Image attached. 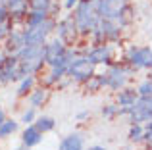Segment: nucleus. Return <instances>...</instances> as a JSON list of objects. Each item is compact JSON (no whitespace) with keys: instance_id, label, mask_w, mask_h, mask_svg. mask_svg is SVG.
<instances>
[{"instance_id":"obj_13","label":"nucleus","mask_w":152,"mask_h":150,"mask_svg":"<svg viewBox=\"0 0 152 150\" xmlns=\"http://www.w3.org/2000/svg\"><path fill=\"white\" fill-rule=\"evenodd\" d=\"M42 141V133L39 131L35 125H27L25 131H23V144L25 146H35V144H39Z\"/></svg>"},{"instance_id":"obj_32","label":"nucleus","mask_w":152,"mask_h":150,"mask_svg":"<svg viewBox=\"0 0 152 150\" xmlns=\"http://www.w3.org/2000/svg\"><path fill=\"white\" fill-rule=\"evenodd\" d=\"M89 150H106V148H104V146H91Z\"/></svg>"},{"instance_id":"obj_33","label":"nucleus","mask_w":152,"mask_h":150,"mask_svg":"<svg viewBox=\"0 0 152 150\" xmlns=\"http://www.w3.org/2000/svg\"><path fill=\"white\" fill-rule=\"evenodd\" d=\"M18 150H29V146H25V144H23V146H19Z\"/></svg>"},{"instance_id":"obj_5","label":"nucleus","mask_w":152,"mask_h":150,"mask_svg":"<svg viewBox=\"0 0 152 150\" xmlns=\"http://www.w3.org/2000/svg\"><path fill=\"white\" fill-rule=\"evenodd\" d=\"M19 79V58L15 54L0 60V81L2 83H10Z\"/></svg>"},{"instance_id":"obj_7","label":"nucleus","mask_w":152,"mask_h":150,"mask_svg":"<svg viewBox=\"0 0 152 150\" xmlns=\"http://www.w3.org/2000/svg\"><path fill=\"white\" fill-rule=\"evenodd\" d=\"M127 60H129L131 68L133 69H141V68H148L152 62V50L150 48H129L127 54Z\"/></svg>"},{"instance_id":"obj_15","label":"nucleus","mask_w":152,"mask_h":150,"mask_svg":"<svg viewBox=\"0 0 152 150\" xmlns=\"http://www.w3.org/2000/svg\"><path fill=\"white\" fill-rule=\"evenodd\" d=\"M45 19H48V10H31L29 15H27V27L39 25V23H42Z\"/></svg>"},{"instance_id":"obj_30","label":"nucleus","mask_w":152,"mask_h":150,"mask_svg":"<svg viewBox=\"0 0 152 150\" xmlns=\"http://www.w3.org/2000/svg\"><path fill=\"white\" fill-rule=\"evenodd\" d=\"M4 121H6V117H4V112H2V110H0V125H2Z\"/></svg>"},{"instance_id":"obj_31","label":"nucleus","mask_w":152,"mask_h":150,"mask_svg":"<svg viewBox=\"0 0 152 150\" xmlns=\"http://www.w3.org/2000/svg\"><path fill=\"white\" fill-rule=\"evenodd\" d=\"M77 117H79V119H83V117H87V112H81V114H77Z\"/></svg>"},{"instance_id":"obj_18","label":"nucleus","mask_w":152,"mask_h":150,"mask_svg":"<svg viewBox=\"0 0 152 150\" xmlns=\"http://www.w3.org/2000/svg\"><path fill=\"white\" fill-rule=\"evenodd\" d=\"M45 98H46V89H45V87H41V89L33 90V94H31V106H33V108H37V106H42Z\"/></svg>"},{"instance_id":"obj_35","label":"nucleus","mask_w":152,"mask_h":150,"mask_svg":"<svg viewBox=\"0 0 152 150\" xmlns=\"http://www.w3.org/2000/svg\"><path fill=\"white\" fill-rule=\"evenodd\" d=\"M148 79H152V71H150V77H148Z\"/></svg>"},{"instance_id":"obj_8","label":"nucleus","mask_w":152,"mask_h":150,"mask_svg":"<svg viewBox=\"0 0 152 150\" xmlns=\"http://www.w3.org/2000/svg\"><path fill=\"white\" fill-rule=\"evenodd\" d=\"M127 73L129 71H127L125 68H121V66H112V68L104 73L106 75V85L114 90H121L127 83Z\"/></svg>"},{"instance_id":"obj_1","label":"nucleus","mask_w":152,"mask_h":150,"mask_svg":"<svg viewBox=\"0 0 152 150\" xmlns=\"http://www.w3.org/2000/svg\"><path fill=\"white\" fill-rule=\"evenodd\" d=\"M73 17H75V23H77L81 33H94L98 23H100L98 0H79Z\"/></svg>"},{"instance_id":"obj_14","label":"nucleus","mask_w":152,"mask_h":150,"mask_svg":"<svg viewBox=\"0 0 152 150\" xmlns=\"http://www.w3.org/2000/svg\"><path fill=\"white\" fill-rule=\"evenodd\" d=\"M58 150H83V137L79 133H71L60 143Z\"/></svg>"},{"instance_id":"obj_4","label":"nucleus","mask_w":152,"mask_h":150,"mask_svg":"<svg viewBox=\"0 0 152 150\" xmlns=\"http://www.w3.org/2000/svg\"><path fill=\"white\" fill-rule=\"evenodd\" d=\"M67 75L79 83H85L94 75V66L87 58H75L67 68Z\"/></svg>"},{"instance_id":"obj_29","label":"nucleus","mask_w":152,"mask_h":150,"mask_svg":"<svg viewBox=\"0 0 152 150\" xmlns=\"http://www.w3.org/2000/svg\"><path fill=\"white\" fill-rule=\"evenodd\" d=\"M145 131H148V133L152 131V119H150V121H146V127H145Z\"/></svg>"},{"instance_id":"obj_19","label":"nucleus","mask_w":152,"mask_h":150,"mask_svg":"<svg viewBox=\"0 0 152 150\" xmlns=\"http://www.w3.org/2000/svg\"><path fill=\"white\" fill-rule=\"evenodd\" d=\"M15 129H18V121H14V119H6L2 125H0V139H4V137L12 135Z\"/></svg>"},{"instance_id":"obj_22","label":"nucleus","mask_w":152,"mask_h":150,"mask_svg":"<svg viewBox=\"0 0 152 150\" xmlns=\"http://www.w3.org/2000/svg\"><path fill=\"white\" fill-rule=\"evenodd\" d=\"M142 137H145V129H142V125L133 123V127H131V131H129V139L131 141H141Z\"/></svg>"},{"instance_id":"obj_34","label":"nucleus","mask_w":152,"mask_h":150,"mask_svg":"<svg viewBox=\"0 0 152 150\" xmlns=\"http://www.w3.org/2000/svg\"><path fill=\"white\" fill-rule=\"evenodd\" d=\"M148 69H150V71H152V62H150V66H148Z\"/></svg>"},{"instance_id":"obj_9","label":"nucleus","mask_w":152,"mask_h":150,"mask_svg":"<svg viewBox=\"0 0 152 150\" xmlns=\"http://www.w3.org/2000/svg\"><path fill=\"white\" fill-rule=\"evenodd\" d=\"M118 100H119V114H125L127 110L131 108V106H135L137 104V100H139V92L135 89H121L119 90V96H118Z\"/></svg>"},{"instance_id":"obj_2","label":"nucleus","mask_w":152,"mask_h":150,"mask_svg":"<svg viewBox=\"0 0 152 150\" xmlns=\"http://www.w3.org/2000/svg\"><path fill=\"white\" fill-rule=\"evenodd\" d=\"M127 12H129L127 0H98L100 19H110V21H118L119 25H123V23H127Z\"/></svg>"},{"instance_id":"obj_17","label":"nucleus","mask_w":152,"mask_h":150,"mask_svg":"<svg viewBox=\"0 0 152 150\" xmlns=\"http://www.w3.org/2000/svg\"><path fill=\"white\" fill-rule=\"evenodd\" d=\"M35 127H37L41 133L52 131V129H54V119H52V117H48V116H41L37 121H35Z\"/></svg>"},{"instance_id":"obj_12","label":"nucleus","mask_w":152,"mask_h":150,"mask_svg":"<svg viewBox=\"0 0 152 150\" xmlns=\"http://www.w3.org/2000/svg\"><path fill=\"white\" fill-rule=\"evenodd\" d=\"M25 46V37H23V33H18V31H12L10 37H8V42H6V48L8 52L12 54H18L19 50Z\"/></svg>"},{"instance_id":"obj_23","label":"nucleus","mask_w":152,"mask_h":150,"mask_svg":"<svg viewBox=\"0 0 152 150\" xmlns=\"http://www.w3.org/2000/svg\"><path fill=\"white\" fill-rule=\"evenodd\" d=\"M50 2L52 0H29V8L31 10H50Z\"/></svg>"},{"instance_id":"obj_27","label":"nucleus","mask_w":152,"mask_h":150,"mask_svg":"<svg viewBox=\"0 0 152 150\" xmlns=\"http://www.w3.org/2000/svg\"><path fill=\"white\" fill-rule=\"evenodd\" d=\"M142 139L146 141V144H148L150 150H152V131H150V133H148V131H145V137H142Z\"/></svg>"},{"instance_id":"obj_11","label":"nucleus","mask_w":152,"mask_h":150,"mask_svg":"<svg viewBox=\"0 0 152 150\" xmlns=\"http://www.w3.org/2000/svg\"><path fill=\"white\" fill-rule=\"evenodd\" d=\"M66 52H67V48H66V44H64L60 39L48 42V44H46V64H52L56 58H60L62 54H66Z\"/></svg>"},{"instance_id":"obj_3","label":"nucleus","mask_w":152,"mask_h":150,"mask_svg":"<svg viewBox=\"0 0 152 150\" xmlns=\"http://www.w3.org/2000/svg\"><path fill=\"white\" fill-rule=\"evenodd\" d=\"M52 27H54V21H52L50 17L45 19L42 23H39V25L27 27V29L23 31V37H25V46L45 44V39H46V35L52 31Z\"/></svg>"},{"instance_id":"obj_20","label":"nucleus","mask_w":152,"mask_h":150,"mask_svg":"<svg viewBox=\"0 0 152 150\" xmlns=\"http://www.w3.org/2000/svg\"><path fill=\"white\" fill-rule=\"evenodd\" d=\"M33 83H35V77L33 75H27L25 79L21 81V85H19V89H18V94L19 96H23V94H27V90H31V87H33Z\"/></svg>"},{"instance_id":"obj_21","label":"nucleus","mask_w":152,"mask_h":150,"mask_svg":"<svg viewBox=\"0 0 152 150\" xmlns=\"http://www.w3.org/2000/svg\"><path fill=\"white\" fill-rule=\"evenodd\" d=\"M137 92H139V96H152V79L142 81L141 85H139Z\"/></svg>"},{"instance_id":"obj_28","label":"nucleus","mask_w":152,"mask_h":150,"mask_svg":"<svg viewBox=\"0 0 152 150\" xmlns=\"http://www.w3.org/2000/svg\"><path fill=\"white\" fill-rule=\"evenodd\" d=\"M75 4H79V0H66V6L69 8V10H71V8L75 6Z\"/></svg>"},{"instance_id":"obj_10","label":"nucleus","mask_w":152,"mask_h":150,"mask_svg":"<svg viewBox=\"0 0 152 150\" xmlns=\"http://www.w3.org/2000/svg\"><path fill=\"white\" fill-rule=\"evenodd\" d=\"M87 60H89L93 66L94 64H106V62L110 60V46H106V44L94 46V48L87 54Z\"/></svg>"},{"instance_id":"obj_24","label":"nucleus","mask_w":152,"mask_h":150,"mask_svg":"<svg viewBox=\"0 0 152 150\" xmlns=\"http://www.w3.org/2000/svg\"><path fill=\"white\" fill-rule=\"evenodd\" d=\"M33 119H35V110L31 108V110H27V112L23 114L21 121H23V123H25V125H31V123H33Z\"/></svg>"},{"instance_id":"obj_25","label":"nucleus","mask_w":152,"mask_h":150,"mask_svg":"<svg viewBox=\"0 0 152 150\" xmlns=\"http://www.w3.org/2000/svg\"><path fill=\"white\" fill-rule=\"evenodd\" d=\"M119 112V106H106V108H102V114L104 116H114V114Z\"/></svg>"},{"instance_id":"obj_26","label":"nucleus","mask_w":152,"mask_h":150,"mask_svg":"<svg viewBox=\"0 0 152 150\" xmlns=\"http://www.w3.org/2000/svg\"><path fill=\"white\" fill-rule=\"evenodd\" d=\"M8 15H10V12H8V8L4 6V4H0V25H2L4 21L8 19Z\"/></svg>"},{"instance_id":"obj_16","label":"nucleus","mask_w":152,"mask_h":150,"mask_svg":"<svg viewBox=\"0 0 152 150\" xmlns=\"http://www.w3.org/2000/svg\"><path fill=\"white\" fill-rule=\"evenodd\" d=\"M104 85H106V75H96L94 73L89 81H85V89L89 90V92H96V90H100Z\"/></svg>"},{"instance_id":"obj_6","label":"nucleus","mask_w":152,"mask_h":150,"mask_svg":"<svg viewBox=\"0 0 152 150\" xmlns=\"http://www.w3.org/2000/svg\"><path fill=\"white\" fill-rule=\"evenodd\" d=\"M77 31H79V27L75 23V17L69 15V17H66L58 25V37L64 44H73L75 39H77Z\"/></svg>"}]
</instances>
